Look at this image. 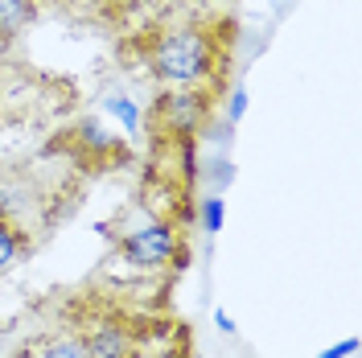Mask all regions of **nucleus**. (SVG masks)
Returning <instances> with one entry per match:
<instances>
[{
  "label": "nucleus",
  "mask_w": 362,
  "mask_h": 358,
  "mask_svg": "<svg viewBox=\"0 0 362 358\" xmlns=\"http://www.w3.org/2000/svg\"><path fill=\"white\" fill-rule=\"evenodd\" d=\"M214 62H218V45H214V33H206V29H169L148 50L153 74L160 83H173V87L202 83L214 70Z\"/></svg>",
  "instance_id": "f257e3e1"
},
{
  "label": "nucleus",
  "mask_w": 362,
  "mask_h": 358,
  "mask_svg": "<svg viewBox=\"0 0 362 358\" xmlns=\"http://www.w3.org/2000/svg\"><path fill=\"white\" fill-rule=\"evenodd\" d=\"M124 255L132 260L136 268H165L177 255V231L169 223L144 226V231H136L132 239L124 243Z\"/></svg>",
  "instance_id": "f03ea898"
},
{
  "label": "nucleus",
  "mask_w": 362,
  "mask_h": 358,
  "mask_svg": "<svg viewBox=\"0 0 362 358\" xmlns=\"http://www.w3.org/2000/svg\"><path fill=\"white\" fill-rule=\"evenodd\" d=\"M83 346H87L90 358H128V337L119 334V330H112V325L95 330Z\"/></svg>",
  "instance_id": "7ed1b4c3"
},
{
  "label": "nucleus",
  "mask_w": 362,
  "mask_h": 358,
  "mask_svg": "<svg viewBox=\"0 0 362 358\" xmlns=\"http://www.w3.org/2000/svg\"><path fill=\"white\" fill-rule=\"evenodd\" d=\"M33 358H90V354H87V346L74 342V337H49V342L37 346Z\"/></svg>",
  "instance_id": "20e7f679"
},
{
  "label": "nucleus",
  "mask_w": 362,
  "mask_h": 358,
  "mask_svg": "<svg viewBox=\"0 0 362 358\" xmlns=\"http://www.w3.org/2000/svg\"><path fill=\"white\" fill-rule=\"evenodd\" d=\"M13 255H17V231L8 223H0V272L13 264Z\"/></svg>",
  "instance_id": "39448f33"
},
{
  "label": "nucleus",
  "mask_w": 362,
  "mask_h": 358,
  "mask_svg": "<svg viewBox=\"0 0 362 358\" xmlns=\"http://www.w3.org/2000/svg\"><path fill=\"white\" fill-rule=\"evenodd\" d=\"M218 223H223V202L210 198L206 202V231H218Z\"/></svg>",
  "instance_id": "423d86ee"
},
{
  "label": "nucleus",
  "mask_w": 362,
  "mask_h": 358,
  "mask_svg": "<svg viewBox=\"0 0 362 358\" xmlns=\"http://www.w3.org/2000/svg\"><path fill=\"white\" fill-rule=\"evenodd\" d=\"M112 112H119V115H124V124H128V128H136V112L124 103V99H112Z\"/></svg>",
  "instance_id": "0eeeda50"
}]
</instances>
